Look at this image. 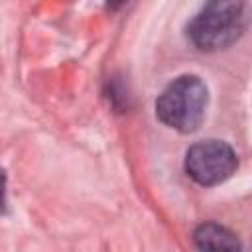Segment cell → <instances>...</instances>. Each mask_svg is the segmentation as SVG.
<instances>
[{
  "label": "cell",
  "instance_id": "obj_1",
  "mask_svg": "<svg viewBox=\"0 0 252 252\" xmlns=\"http://www.w3.org/2000/svg\"><path fill=\"white\" fill-rule=\"evenodd\" d=\"M207 102L209 93L205 83L195 75H183L159 94L156 114L165 126L189 134L201 126Z\"/></svg>",
  "mask_w": 252,
  "mask_h": 252
},
{
  "label": "cell",
  "instance_id": "obj_2",
  "mask_svg": "<svg viewBox=\"0 0 252 252\" xmlns=\"http://www.w3.org/2000/svg\"><path fill=\"white\" fill-rule=\"evenodd\" d=\"M246 28L242 2H209L187 26V35L195 47L217 51L232 45Z\"/></svg>",
  "mask_w": 252,
  "mask_h": 252
},
{
  "label": "cell",
  "instance_id": "obj_3",
  "mask_svg": "<svg viewBox=\"0 0 252 252\" xmlns=\"http://www.w3.org/2000/svg\"><path fill=\"white\" fill-rule=\"evenodd\" d=\"M238 159L234 150L220 140L193 144L185 154V171L199 185H217L236 171Z\"/></svg>",
  "mask_w": 252,
  "mask_h": 252
},
{
  "label": "cell",
  "instance_id": "obj_4",
  "mask_svg": "<svg viewBox=\"0 0 252 252\" xmlns=\"http://www.w3.org/2000/svg\"><path fill=\"white\" fill-rule=\"evenodd\" d=\"M199 252H242L238 236L219 222H203L193 232Z\"/></svg>",
  "mask_w": 252,
  "mask_h": 252
},
{
  "label": "cell",
  "instance_id": "obj_5",
  "mask_svg": "<svg viewBox=\"0 0 252 252\" xmlns=\"http://www.w3.org/2000/svg\"><path fill=\"white\" fill-rule=\"evenodd\" d=\"M4 183H6V177H4V173L0 171V213H2L4 207H6V191H4Z\"/></svg>",
  "mask_w": 252,
  "mask_h": 252
}]
</instances>
